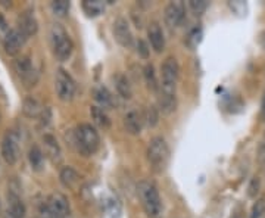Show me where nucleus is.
I'll list each match as a JSON object with an SVG mask.
<instances>
[{"label":"nucleus","mask_w":265,"mask_h":218,"mask_svg":"<svg viewBox=\"0 0 265 218\" xmlns=\"http://www.w3.org/2000/svg\"><path fill=\"white\" fill-rule=\"evenodd\" d=\"M137 193L142 200V205L146 214L151 218H161L162 215V202L158 193V189L152 181H140Z\"/></svg>","instance_id":"obj_1"},{"label":"nucleus","mask_w":265,"mask_h":218,"mask_svg":"<svg viewBox=\"0 0 265 218\" xmlns=\"http://www.w3.org/2000/svg\"><path fill=\"white\" fill-rule=\"evenodd\" d=\"M50 43H52V49L55 56L59 61H66L74 49V43L71 40V37L68 36L66 30L58 22L52 24L50 27Z\"/></svg>","instance_id":"obj_2"},{"label":"nucleus","mask_w":265,"mask_h":218,"mask_svg":"<svg viewBox=\"0 0 265 218\" xmlns=\"http://www.w3.org/2000/svg\"><path fill=\"white\" fill-rule=\"evenodd\" d=\"M75 143L78 145V151L84 155H91L99 149L100 137L96 129L90 124H80L75 131Z\"/></svg>","instance_id":"obj_3"},{"label":"nucleus","mask_w":265,"mask_h":218,"mask_svg":"<svg viewBox=\"0 0 265 218\" xmlns=\"http://www.w3.org/2000/svg\"><path fill=\"white\" fill-rule=\"evenodd\" d=\"M148 159L154 168V171L161 173L165 170L170 161V148L164 137H155L151 140L148 148Z\"/></svg>","instance_id":"obj_4"},{"label":"nucleus","mask_w":265,"mask_h":218,"mask_svg":"<svg viewBox=\"0 0 265 218\" xmlns=\"http://www.w3.org/2000/svg\"><path fill=\"white\" fill-rule=\"evenodd\" d=\"M178 62L174 56H168L162 64V84H161V93L176 96L177 80H178Z\"/></svg>","instance_id":"obj_5"},{"label":"nucleus","mask_w":265,"mask_h":218,"mask_svg":"<svg viewBox=\"0 0 265 218\" xmlns=\"http://www.w3.org/2000/svg\"><path fill=\"white\" fill-rule=\"evenodd\" d=\"M55 88H56V94L61 100H64V102L72 100V97L75 94V83L65 69H58L56 78H55Z\"/></svg>","instance_id":"obj_6"},{"label":"nucleus","mask_w":265,"mask_h":218,"mask_svg":"<svg viewBox=\"0 0 265 218\" xmlns=\"http://www.w3.org/2000/svg\"><path fill=\"white\" fill-rule=\"evenodd\" d=\"M14 68H15V72L20 75L22 83L27 87L36 86L39 75H37L34 65H33V62H31V59L28 56H21V58L15 59L14 61Z\"/></svg>","instance_id":"obj_7"},{"label":"nucleus","mask_w":265,"mask_h":218,"mask_svg":"<svg viewBox=\"0 0 265 218\" xmlns=\"http://www.w3.org/2000/svg\"><path fill=\"white\" fill-rule=\"evenodd\" d=\"M112 31H113V36H115V40L121 44L122 47H131L134 43V39H132V33L130 30V25L125 18L119 17L113 21V27H112Z\"/></svg>","instance_id":"obj_8"},{"label":"nucleus","mask_w":265,"mask_h":218,"mask_svg":"<svg viewBox=\"0 0 265 218\" xmlns=\"http://www.w3.org/2000/svg\"><path fill=\"white\" fill-rule=\"evenodd\" d=\"M46 205H47L49 211L58 218H66L69 215V212H71L68 197L65 195H62V193H59V192L52 193L49 196V199H47Z\"/></svg>","instance_id":"obj_9"},{"label":"nucleus","mask_w":265,"mask_h":218,"mask_svg":"<svg viewBox=\"0 0 265 218\" xmlns=\"http://www.w3.org/2000/svg\"><path fill=\"white\" fill-rule=\"evenodd\" d=\"M18 139L14 133H8L2 140V156L8 164L14 165L18 159Z\"/></svg>","instance_id":"obj_10"},{"label":"nucleus","mask_w":265,"mask_h":218,"mask_svg":"<svg viewBox=\"0 0 265 218\" xmlns=\"http://www.w3.org/2000/svg\"><path fill=\"white\" fill-rule=\"evenodd\" d=\"M25 40H27V37L22 34L18 28H14V30L8 31V34H6L5 39H3L5 52H6L8 55H12V56L17 55V53L21 50V47L24 46V43H25Z\"/></svg>","instance_id":"obj_11"},{"label":"nucleus","mask_w":265,"mask_h":218,"mask_svg":"<svg viewBox=\"0 0 265 218\" xmlns=\"http://www.w3.org/2000/svg\"><path fill=\"white\" fill-rule=\"evenodd\" d=\"M186 17V9L181 2H171L165 8V22L168 27H178L181 22L184 21Z\"/></svg>","instance_id":"obj_12"},{"label":"nucleus","mask_w":265,"mask_h":218,"mask_svg":"<svg viewBox=\"0 0 265 218\" xmlns=\"http://www.w3.org/2000/svg\"><path fill=\"white\" fill-rule=\"evenodd\" d=\"M37 28H39L37 21H36V18H34L31 11H27V12L21 14V17L18 18V30L27 39L34 36L37 33Z\"/></svg>","instance_id":"obj_13"},{"label":"nucleus","mask_w":265,"mask_h":218,"mask_svg":"<svg viewBox=\"0 0 265 218\" xmlns=\"http://www.w3.org/2000/svg\"><path fill=\"white\" fill-rule=\"evenodd\" d=\"M148 36H149V42L152 44V47L155 49V52H162L165 47V37L164 33L159 27L158 22H152L148 28Z\"/></svg>","instance_id":"obj_14"},{"label":"nucleus","mask_w":265,"mask_h":218,"mask_svg":"<svg viewBox=\"0 0 265 218\" xmlns=\"http://www.w3.org/2000/svg\"><path fill=\"white\" fill-rule=\"evenodd\" d=\"M43 111L44 109L43 106H42V103H40L36 97H33V96H27V97L24 99V103H22V112H24V115H27L28 118H36V117L42 115Z\"/></svg>","instance_id":"obj_15"},{"label":"nucleus","mask_w":265,"mask_h":218,"mask_svg":"<svg viewBox=\"0 0 265 218\" xmlns=\"http://www.w3.org/2000/svg\"><path fill=\"white\" fill-rule=\"evenodd\" d=\"M46 155L52 159V162H59L61 161V148L56 142V139L50 134H46L43 137Z\"/></svg>","instance_id":"obj_16"},{"label":"nucleus","mask_w":265,"mask_h":218,"mask_svg":"<svg viewBox=\"0 0 265 218\" xmlns=\"http://www.w3.org/2000/svg\"><path fill=\"white\" fill-rule=\"evenodd\" d=\"M25 205L22 202L20 196L11 193L9 195V208H8V214L9 218H24L25 217Z\"/></svg>","instance_id":"obj_17"},{"label":"nucleus","mask_w":265,"mask_h":218,"mask_svg":"<svg viewBox=\"0 0 265 218\" xmlns=\"http://www.w3.org/2000/svg\"><path fill=\"white\" fill-rule=\"evenodd\" d=\"M94 99L102 109H110L113 106V97L105 86H97L94 88Z\"/></svg>","instance_id":"obj_18"},{"label":"nucleus","mask_w":265,"mask_h":218,"mask_svg":"<svg viewBox=\"0 0 265 218\" xmlns=\"http://www.w3.org/2000/svg\"><path fill=\"white\" fill-rule=\"evenodd\" d=\"M124 124H125V129L130 134H139L142 130V120H140V115L137 111H128L124 117Z\"/></svg>","instance_id":"obj_19"},{"label":"nucleus","mask_w":265,"mask_h":218,"mask_svg":"<svg viewBox=\"0 0 265 218\" xmlns=\"http://www.w3.org/2000/svg\"><path fill=\"white\" fill-rule=\"evenodd\" d=\"M90 114H91V120L93 123L100 127V129H109L110 127V120L108 117V114L105 112V109H102L100 106H91L90 108Z\"/></svg>","instance_id":"obj_20"},{"label":"nucleus","mask_w":265,"mask_h":218,"mask_svg":"<svg viewBox=\"0 0 265 218\" xmlns=\"http://www.w3.org/2000/svg\"><path fill=\"white\" fill-rule=\"evenodd\" d=\"M113 80H115V87L118 90V93L124 99H130L132 96V88L130 81H128V78H127V75H124V74L119 72V74H116L113 77Z\"/></svg>","instance_id":"obj_21"},{"label":"nucleus","mask_w":265,"mask_h":218,"mask_svg":"<svg viewBox=\"0 0 265 218\" xmlns=\"http://www.w3.org/2000/svg\"><path fill=\"white\" fill-rule=\"evenodd\" d=\"M59 178H61V183L65 186V187H74L78 181H80V175L78 173L74 170V168H71V167H65V168H62V171H61V174H59Z\"/></svg>","instance_id":"obj_22"},{"label":"nucleus","mask_w":265,"mask_h":218,"mask_svg":"<svg viewBox=\"0 0 265 218\" xmlns=\"http://www.w3.org/2000/svg\"><path fill=\"white\" fill-rule=\"evenodd\" d=\"M28 161L31 164V168L36 170V171H40L43 168L44 164V155L40 151L39 146H33L28 152Z\"/></svg>","instance_id":"obj_23"},{"label":"nucleus","mask_w":265,"mask_h":218,"mask_svg":"<svg viewBox=\"0 0 265 218\" xmlns=\"http://www.w3.org/2000/svg\"><path fill=\"white\" fill-rule=\"evenodd\" d=\"M176 96H170V94L161 93V97H159V109H161L164 114H171V112H174V111H176Z\"/></svg>","instance_id":"obj_24"},{"label":"nucleus","mask_w":265,"mask_h":218,"mask_svg":"<svg viewBox=\"0 0 265 218\" xmlns=\"http://www.w3.org/2000/svg\"><path fill=\"white\" fill-rule=\"evenodd\" d=\"M145 80H146V84L151 90H158L159 84H158V78H156V74H155V68L152 64H148L145 66Z\"/></svg>","instance_id":"obj_25"},{"label":"nucleus","mask_w":265,"mask_h":218,"mask_svg":"<svg viewBox=\"0 0 265 218\" xmlns=\"http://www.w3.org/2000/svg\"><path fill=\"white\" fill-rule=\"evenodd\" d=\"M83 8H84V11L87 12L90 17H96V15H99L105 9V5L102 2H99V0H93V2L84 0Z\"/></svg>","instance_id":"obj_26"},{"label":"nucleus","mask_w":265,"mask_h":218,"mask_svg":"<svg viewBox=\"0 0 265 218\" xmlns=\"http://www.w3.org/2000/svg\"><path fill=\"white\" fill-rule=\"evenodd\" d=\"M71 8V3L66 0H58V2H52V11L56 17H65Z\"/></svg>","instance_id":"obj_27"},{"label":"nucleus","mask_w":265,"mask_h":218,"mask_svg":"<svg viewBox=\"0 0 265 218\" xmlns=\"http://www.w3.org/2000/svg\"><path fill=\"white\" fill-rule=\"evenodd\" d=\"M145 121L148 127H155L159 121V112L155 106H148L145 111Z\"/></svg>","instance_id":"obj_28"},{"label":"nucleus","mask_w":265,"mask_h":218,"mask_svg":"<svg viewBox=\"0 0 265 218\" xmlns=\"http://www.w3.org/2000/svg\"><path fill=\"white\" fill-rule=\"evenodd\" d=\"M265 214V199L261 197L255 202L252 212H250V218H262Z\"/></svg>","instance_id":"obj_29"},{"label":"nucleus","mask_w":265,"mask_h":218,"mask_svg":"<svg viewBox=\"0 0 265 218\" xmlns=\"http://www.w3.org/2000/svg\"><path fill=\"white\" fill-rule=\"evenodd\" d=\"M189 6L196 15H202L206 11V8H208V2L206 0H190Z\"/></svg>","instance_id":"obj_30"},{"label":"nucleus","mask_w":265,"mask_h":218,"mask_svg":"<svg viewBox=\"0 0 265 218\" xmlns=\"http://www.w3.org/2000/svg\"><path fill=\"white\" fill-rule=\"evenodd\" d=\"M200 39H202V30H200V28H195V30L189 34L187 44H189L190 47H195V46H198L199 44Z\"/></svg>","instance_id":"obj_31"},{"label":"nucleus","mask_w":265,"mask_h":218,"mask_svg":"<svg viewBox=\"0 0 265 218\" xmlns=\"http://www.w3.org/2000/svg\"><path fill=\"white\" fill-rule=\"evenodd\" d=\"M249 192H247V195L250 197H255L256 196V193L259 192V178L258 177H255V178H252V181H250V184H249V189H247Z\"/></svg>","instance_id":"obj_32"},{"label":"nucleus","mask_w":265,"mask_h":218,"mask_svg":"<svg viewBox=\"0 0 265 218\" xmlns=\"http://www.w3.org/2000/svg\"><path fill=\"white\" fill-rule=\"evenodd\" d=\"M137 49H139V53H140L143 58H148V56H149V49H148V44L145 43L143 40H139V43H137Z\"/></svg>","instance_id":"obj_33"},{"label":"nucleus","mask_w":265,"mask_h":218,"mask_svg":"<svg viewBox=\"0 0 265 218\" xmlns=\"http://www.w3.org/2000/svg\"><path fill=\"white\" fill-rule=\"evenodd\" d=\"M40 118H42V126L46 127V126L50 123V109L44 108V111L42 112V115H40Z\"/></svg>","instance_id":"obj_34"},{"label":"nucleus","mask_w":265,"mask_h":218,"mask_svg":"<svg viewBox=\"0 0 265 218\" xmlns=\"http://www.w3.org/2000/svg\"><path fill=\"white\" fill-rule=\"evenodd\" d=\"M40 218H58V217H56V215H53V214L49 211L47 205H43V206H42V209H40Z\"/></svg>","instance_id":"obj_35"},{"label":"nucleus","mask_w":265,"mask_h":218,"mask_svg":"<svg viewBox=\"0 0 265 218\" xmlns=\"http://www.w3.org/2000/svg\"><path fill=\"white\" fill-rule=\"evenodd\" d=\"M261 115H262V118H265V93L262 96V103H261Z\"/></svg>","instance_id":"obj_36"}]
</instances>
